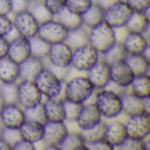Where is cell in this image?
Wrapping results in <instances>:
<instances>
[{
	"label": "cell",
	"instance_id": "cell-1",
	"mask_svg": "<svg viewBox=\"0 0 150 150\" xmlns=\"http://www.w3.org/2000/svg\"><path fill=\"white\" fill-rule=\"evenodd\" d=\"M93 97L103 120H113L122 115L121 91L106 87L96 90Z\"/></svg>",
	"mask_w": 150,
	"mask_h": 150
},
{
	"label": "cell",
	"instance_id": "cell-2",
	"mask_svg": "<svg viewBox=\"0 0 150 150\" xmlns=\"http://www.w3.org/2000/svg\"><path fill=\"white\" fill-rule=\"evenodd\" d=\"M95 88L90 83L86 76H74L68 77L63 83L62 97L77 104H83L89 102L95 94Z\"/></svg>",
	"mask_w": 150,
	"mask_h": 150
},
{
	"label": "cell",
	"instance_id": "cell-3",
	"mask_svg": "<svg viewBox=\"0 0 150 150\" xmlns=\"http://www.w3.org/2000/svg\"><path fill=\"white\" fill-rule=\"evenodd\" d=\"M87 30H88V43L94 49H96V51L100 55L105 53L108 49H111L119 41L116 30H114L104 22L99 23Z\"/></svg>",
	"mask_w": 150,
	"mask_h": 150
},
{
	"label": "cell",
	"instance_id": "cell-4",
	"mask_svg": "<svg viewBox=\"0 0 150 150\" xmlns=\"http://www.w3.org/2000/svg\"><path fill=\"white\" fill-rule=\"evenodd\" d=\"M38 90L44 98H52L62 96L64 81L55 75L47 66H44L33 79Z\"/></svg>",
	"mask_w": 150,
	"mask_h": 150
},
{
	"label": "cell",
	"instance_id": "cell-5",
	"mask_svg": "<svg viewBox=\"0 0 150 150\" xmlns=\"http://www.w3.org/2000/svg\"><path fill=\"white\" fill-rule=\"evenodd\" d=\"M132 10L125 0H114L104 7L103 22L110 25L114 30H121L128 22Z\"/></svg>",
	"mask_w": 150,
	"mask_h": 150
},
{
	"label": "cell",
	"instance_id": "cell-6",
	"mask_svg": "<svg viewBox=\"0 0 150 150\" xmlns=\"http://www.w3.org/2000/svg\"><path fill=\"white\" fill-rule=\"evenodd\" d=\"M100 59V54L89 43L72 49L71 69L86 74Z\"/></svg>",
	"mask_w": 150,
	"mask_h": 150
},
{
	"label": "cell",
	"instance_id": "cell-7",
	"mask_svg": "<svg viewBox=\"0 0 150 150\" xmlns=\"http://www.w3.org/2000/svg\"><path fill=\"white\" fill-rule=\"evenodd\" d=\"M72 47L66 41L50 44L45 57V64L49 67L68 69L71 68Z\"/></svg>",
	"mask_w": 150,
	"mask_h": 150
},
{
	"label": "cell",
	"instance_id": "cell-8",
	"mask_svg": "<svg viewBox=\"0 0 150 150\" xmlns=\"http://www.w3.org/2000/svg\"><path fill=\"white\" fill-rule=\"evenodd\" d=\"M44 99L33 80L21 79L17 81V104L24 110L40 105Z\"/></svg>",
	"mask_w": 150,
	"mask_h": 150
},
{
	"label": "cell",
	"instance_id": "cell-9",
	"mask_svg": "<svg viewBox=\"0 0 150 150\" xmlns=\"http://www.w3.org/2000/svg\"><path fill=\"white\" fill-rule=\"evenodd\" d=\"M133 77L134 72L125 59L110 63V85L114 86V89L119 91L127 90Z\"/></svg>",
	"mask_w": 150,
	"mask_h": 150
},
{
	"label": "cell",
	"instance_id": "cell-10",
	"mask_svg": "<svg viewBox=\"0 0 150 150\" xmlns=\"http://www.w3.org/2000/svg\"><path fill=\"white\" fill-rule=\"evenodd\" d=\"M13 26L19 36L32 38L38 35L40 23L34 18L28 9H24L13 14Z\"/></svg>",
	"mask_w": 150,
	"mask_h": 150
},
{
	"label": "cell",
	"instance_id": "cell-11",
	"mask_svg": "<svg viewBox=\"0 0 150 150\" xmlns=\"http://www.w3.org/2000/svg\"><path fill=\"white\" fill-rule=\"evenodd\" d=\"M68 30L55 17L40 24L38 36L49 44L66 41Z\"/></svg>",
	"mask_w": 150,
	"mask_h": 150
},
{
	"label": "cell",
	"instance_id": "cell-12",
	"mask_svg": "<svg viewBox=\"0 0 150 150\" xmlns=\"http://www.w3.org/2000/svg\"><path fill=\"white\" fill-rule=\"evenodd\" d=\"M124 125L128 137L146 139L150 135V115L141 113L128 116L127 121H124Z\"/></svg>",
	"mask_w": 150,
	"mask_h": 150
},
{
	"label": "cell",
	"instance_id": "cell-13",
	"mask_svg": "<svg viewBox=\"0 0 150 150\" xmlns=\"http://www.w3.org/2000/svg\"><path fill=\"white\" fill-rule=\"evenodd\" d=\"M69 132L66 121H45L43 131V146L59 147L64 137Z\"/></svg>",
	"mask_w": 150,
	"mask_h": 150
},
{
	"label": "cell",
	"instance_id": "cell-14",
	"mask_svg": "<svg viewBox=\"0 0 150 150\" xmlns=\"http://www.w3.org/2000/svg\"><path fill=\"white\" fill-rule=\"evenodd\" d=\"M103 121L100 113L98 112L97 107L94 102H87L80 106L79 113L75 120V123L79 131H85L88 129L97 125L99 122Z\"/></svg>",
	"mask_w": 150,
	"mask_h": 150
},
{
	"label": "cell",
	"instance_id": "cell-15",
	"mask_svg": "<svg viewBox=\"0 0 150 150\" xmlns=\"http://www.w3.org/2000/svg\"><path fill=\"white\" fill-rule=\"evenodd\" d=\"M26 120L25 110L17 103H6L0 111V123L4 128L18 129Z\"/></svg>",
	"mask_w": 150,
	"mask_h": 150
},
{
	"label": "cell",
	"instance_id": "cell-16",
	"mask_svg": "<svg viewBox=\"0 0 150 150\" xmlns=\"http://www.w3.org/2000/svg\"><path fill=\"white\" fill-rule=\"evenodd\" d=\"M90 83L94 86L95 90L103 89L110 86V64L102 58L86 72Z\"/></svg>",
	"mask_w": 150,
	"mask_h": 150
},
{
	"label": "cell",
	"instance_id": "cell-17",
	"mask_svg": "<svg viewBox=\"0 0 150 150\" xmlns=\"http://www.w3.org/2000/svg\"><path fill=\"white\" fill-rule=\"evenodd\" d=\"M127 130L124 122L117 119L105 121V128H104V134L103 138L107 142L112 146L113 150L117 149L122 142L127 139Z\"/></svg>",
	"mask_w": 150,
	"mask_h": 150
},
{
	"label": "cell",
	"instance_id": "cell-18",
	"mask_svg": "<svg viewBox=\"0 0 150 150\" xmlns=\"http://www.w3.org/2000/svg\"><path fill=\"white\" fill-rule=\"evenodd\" d=\"M149 40L143 33H133L127 32L124 38L121 40V44L123 46L127 55L142 54L143 51L149 47Z\"/></svg>",
	"mask_w": 150,
	"mask_h": 150
},
{
	"label": "cell",
	"instance_id": "cell-19",
	"mask_svg": "<svg viewBox=\"0 0 150 150\" xmlns=\"http://www.w3.org/2000/svg\"><path fill=\"white\" fill-rule=\"evenodd\" d=\"M42 110L45 121H66L64 99L62 96L44 98L42 100Z\"/></svg>",
	"mask_w": 150,
	"mask_h": 150
},
{
	"label": "cell",
	"instance_id": "cell-20",
	"mask_svg": "<svg viewBox=\"0 0 150 150\" xmlns=\"http://www.w3.org/2000/svg\"><path fill=\"white\" fill-rule=\"evenodd\" d=\"M7 57L18 64L22 63L24 60H26L28 57H30V38L17 36L10 40L8 43Z\"/></svg>",
	"mask_w": 150,
	"mask_h": 150
},
{
	"label": "cell",
	"instance_id": "cell-21",
	"mask_svg": "<svg viewBox=\"0 0 150 150\" xmlns=\"http://www.w3.org/2000/svg\"><path fill=\"white\" fill-rule=\"evenodd\" d=\"M125 32H133V33H143L148 38L150 30V18L149 11H132L129 17L128 22L123 27Z\"/></svg>",
	"mask_w": 150,
	"mask_h": 150
},
{
	"label": "cell",
	"instance_id": "cell-22",
	"mask_svg": "<svg viewBox=\"0 0 150 150\" xmlns=\"http://www.w3.org/2000/svg\"><path fill=\"white\" fill-rule=\"evenodd\" d=\"M18 130L23 139H26L34 144L42 142L43 140V131H44L43 122L26 119L18 128Z\"/></svg>",
	"mask_w": 150,
	"mask_h": 150
},
{
	"label": "cell",
	"instance_id": "cell-23",
	"mask_svg": "<svg viewBox=\"0 0 150 150\" xmlns=\"http://www.w3.org/2000/svg\"><path fill=\"white\" fill-rule=\"evenodd\" d=\"M121 100H122V114L128 116L137 115L143 113L142 98L135 96L130 93L128 89L121 91Z\"/></svg>",
	"mask_w": 150,
	"mask_h": 150
},
{
	"label": "cell",
	"instance_id": "cell-24",
	"mask_svg": "<svg viewBox=\"0 0 150 150\" xmlns=\"http://www.w3.org/2000/svg\"><path fill=\"white\" fill-rule=\"evenodd\" d=\"M21 80L19 64L8 57L0 58V83H17Z\"/></svg>",
	"mask_w": 150,
	"mask_h": 150
},
{
	"label": "cell",
	"instance_id": "cell-25",
	"mask_svg": "<svg viewBox=\"0 0 150 150\" xmlns=\"http://www.w3.org/2000/svg\"><path fill=\"white\" fill-rule=\"evenodd\" d=\"M45 66V61L36 57L30 55L22 63H19V74L21 79L33 80L34 77L38 75V71Z\"/></svg>",
	"mask_w": 150,
	"mask_h": 150
},
{
	"label": "cell",
	"instance_id": "cell-26",
	"mask_svg": "<svg viewBox=\"0 0 150 150\" xmlns=\"http://www.w3.org/2000/svg\"><path fill=\"white\" fill-rule=\"evenodd\" d=\"M128 90L140 98L150 96V75L149 74H137L129 86Z\"/></svg>",
	"mask_w": 150,
	"mask_h": 150
},
{
	"label": "cell",
	"instance_id": "cell-27",
	"mask_svg": "<svg viewBox=\"0 0 150 150\" xmlns=\"http://www.w3.org/2000/svg\"><path fill=\"white\" fill-rule=\"evenodd\" d=\"M103 18H104V7L94 0V4L81 15L83 26L86 28H90L103 22Z\"/></svg>",
	"mask_w": 150,
	"mask_h": 150
},
{
	"label": "cell",
	"instance_id": "cell-28",
	"mask_svg": "<svg viewBox=\"0 0 150 150\" xmlns=\"http://www.w3.org/2000/svg\"><path fill=\"white\" fill-rule=\"evenodd\" d=\"M60 150H87L86 141L80 131H69L59 146Z\"/></svg>",
	"mask_w": 150,
	"mask_h": 150
},
{
	"label": "cell",
	"instance_id": "cell-29",
	"mask_svg": "<svg viewBox=\"0 0 150 150\" xmlns=\"http://www.w3.org/2000/svg\"><path fill=\"white\" fill-rule=\"evenodd\" d=\"M55 18L67 28L68 30H75L80 26H83V21H81V16L77 15L75 13L68 10L67 8H64L61 13H59L55 16Z\"/></svg>",
	"mask_w": 150,
	"mask_h": 150
},
{
	"label": "cell",
	"instance_id": "cell-30",
	"mask_svg": "<svg viewBox=\"0 0 150 150\" xmlns=\"http://www.w3.org/2000/svg\"><path fill=\"white\" fill-rule=\"evenodd\" d=\"M125 60L131 67L132 71L137 74H149L150 75V60L144 58L142 54H134V55H127Z\"/></svg>",
	"mask_w": 150,
	"mask_h": 150
},
{
	"label": "cell",
	"instance_id": "cell-31",
	"mask_svg": "<svg viewBox=\"0 0 150 150\" xmlns=\"http://www.w3.org/2000/svg\"><path fill=\"white\" fill-rule=\"evenodd\" d=\"M66 42L72 49L88 43V30L83 26H80V27L75 28V30H68Z\"/></svg>",
	"mask_w": 150,
	"mask_h": 150
},
{
	"label": "cell",
	"instance_id": "cell-32",
	"mask_svg": "<svg viewBox=\"0 0 150 150\" xmlns=\"http://www.w3.org/2000/svg\"><path fill=\"white\" fill-rule=\"evenodd\" d=\"M119 150H149L150 142L149 137L146 139H137V138H131L127 137V139L122 142Z\"/></svg>",
	"mask_w": 150,
	"mask_h": 150
},
{
	"label": "cell",
	"instance_id": "cell-33",
	"mask_svg": "<svg viewBox=\"0 0 150 150\" xmlns=\"http://www.w3.org/2000/svg\"><path fill=\"white\" fill-rule=\"evenodd\" d=\"M30 55L36 57L40 59L44 60L46 54H47V50L50 44L43 41L41 38H38V35L34 38H30Z\"/></svg>",
	"mask_w": 150,
	"mask_h": 150
},
{
	"label": "cell",
	"instance_id": "cell-34",
	"mask_svg": "<svg viewBox=\"0 0 150 150\" xmlns=\"http://www.w3.org/2000/svg\"><path fill=\"white\" fill-rule=\"evenodd\" d=\"M125 57H127V53L124 51L120 41H117L111 49H108L105 53H103L100 55V58L104 61H106L108 64L112 63V62H115V61L125 59Z\"/></svg>",
	"mask_w": 150,
	"mask_h": 150
},
{
	"label": "cell",
	"instance_id": "cell-35",
	"mask_svg": "<svg viewBox=\"0 0 150 150\" xmlns=\"http://www.w3.org/2000/svg\"><path fill=\"white\" fill-rule=\"evenodd\" d=\"M28 10L30 14L34 16V18L38 21L40 24L43 22H46L49 19H51L53 16L50 14V11L46 9L44 6L43 1H36V2H30Z\"/></svg>",
	"mask_w": 150,
	"mask_h": 150
},
{
	"label": "cell",
	"instance_id": "cell-36",
	"mask_svg": "<svg viewBox=\"0 0 150 150\" xmlns=\"http://www.w3.org/2000/svg\"><path fill=\"white\" fill-rule=\"evenodd\" d=\"M0 97L4 103H17V83H4L0 85Z\"/></svg>",
	"mask_w": 150,
	"mask_h": 150
},
{
	"label": "cell",
	"instance_id": "cell-37",
	"mask_svg": "<svg viewBox=\"0 0 150 150\" xmlns=\"http://www.w3.org/2000/svg\"><path fill=\"white\" fill-rule=\"evenodd\" d=\"M104 128H105V120L99 122L97 125L88 129V130L80 131V133L83 135V140L86 141V143H88V142H90V141H94V140H97V139L103 138Z\"/></svg>",
	"mask_w": 150,
	"mask_h": 150
},
{
	"label": "cell",
	"instance_id": "cell-38",
	"mask_svg": "<svg viewBox=\"0 0 150 150\" xmlns=\"http://www.w3.org/2000/svg\"><path fill=\"white\" fill-rule=\"evenodd\" d=\"M93 4L94 0H67L66 8L77 15L81 16Z\"/></svg>",
	"mask_w": 150,
	"mask_h": 150
},
{
	"label": "cell",
	"instance_id": "cell-39",
	"mask_svg": "<svg viewBox=\"0 0 150 150\" xmlns=\"http://www.w3.org/2000/svg\"><path fill=\"white\" fill-rule=\"evenodd\" d=\"M64 99V98H63ZM80 104L75 102L64 99V114H66V122H75L76 117L80 110Z\"/></svg>",
	"mask_w": 150,
	"mask_h": 150
},
{
	"label": "cell",
	"instance_id": "cell-40",
	"mask_svg": "<svg viewBox=\"0 0 150 150\" xmlns=\"http://www.w3.org/2000/svg\"><path fill=\"white\" fill-rule=\"evenodd\" d=\"M42 1L53 17H55L66 8V2H67V0H42Z\"/></svg>",
	"mask_w": 150,
	"mask_h": 150
},
{
	"label": "cell",
	"instance_id": "cell-41",
	"mask_svg": "<svg viewBox=\"0 0 150 150\" xmlns=\"http://www.w3.org/2000/svg\"><path fill=\"white\" fill-rule=\"evenodd\" d=\"M1 138L11 147L14 143L19 140L22 137L19 133V130L15 128H4L1 132Z\"/></svg>",
	"mask_w": 150,
	"mask_h": 150
},
{
	"label": "cell",
	"instance_id": "cell-42",
	"mask_svg": "<svg viewBox=\"0 0 150 150\" xmlns=\"http://www.w3.org/2000/svg\"><path fill=\"white\" fill-rule=\"evenodd\" d=\"M25 116L26 119H30V120H35L40 121V122H43L44 123V114H43V110H42V103L40 105H36L34 107H30L25 110Z\"/></svg>",
	"mask_w": 150,
	"mask_h": 150
},
{
	"label": "cell",
	"instance_id": "cell-43",
	"mask_svg": "<svg viewBox=\"0 0 150 150\" xmlns=\"http://www.w3.org/2000/svg\"><path fill=\"white\" fill-rule=\"evenodd\" d=\"M128 6L131 8L132 11H149L150 0H125Z\"/></svg>",
	"mask_w": 150,
	"mask_h": 150
},
{
	"label": "cell",
	"instance_id": "cell-44",
	"mask_svg": "<svg viewBox=\"0 0 150 150\" xmlns=\"http://www.w3.org/2000/svg\"><path fill=\"white\" fill-rule=\"evenodd\" d=\"M86 146H87V150H113L112 146L107 142L104 138L90 141V142L86 143Z\"/></svg>",
	"mask_w": 150,
	"mask_h": 150
},
{
	"label": "cell",
	"instance_id": "cell-45",
	"mask_svg": "<svg viewBox=\"0 0 150 150\" xmlns=\"http://www.w3.org/2000/svg\"><path fill=\"white\" fill-rule=\"evenodd\" d=\"M11 28H13L11 17L8 15H0V36L6 38Z\"/></svg>",
	"mask_w": 150,
	"mask_h": 150
},
{
	"label": "cell",
	"instance_id": "cell-46",
	"mask_svg": "<svg viewBox=\"0 0 150 150\" xmlns=\"http://www.w3.org/2000/svg\"><path fill=\"white\" fill-rule=\"evenodd\" d=\"M36 149V144L30 142L26 139L21 138L19 140H17L13 146H11V150H35Z\"/></svg>",
	"mask_w": 150,
	"mask_h": 150
},
{
	"label": "cell",
	"instance_id": "cell-47",
	"mask_svg": "<svg viewBox=\"0 0 150 150\" xmlns=\"http://www.w3.org/2000/svg\"><path fill=\"white\" fill-rule=\"evenodd\" d=\"M30 2L28 0H11V7H13V14L21 11L24 9H28Z\"/></svg>",
	"mask_w": 150,
	"mask_h": 150
},
{
	"label": "cell",
	"instance_id": "cell-48",
	"mask_svg": "<svg viewBox=\"0 0 150 150\" xmlns=\"http://www.w3.org/2000/svg\"><path fill=\"white\" fill-rule=\"evenodd\" d=\"M13 14L11 0H0V15H8Z\"/></svg>",
	"mask_w": 150,
	"mask_h": 150
},
{
	"label": "cell",
	"instance_id": "cell-49",
	"mask_svg": "<svg viewBox=\"0 0 150 150\" xmlns=\"http://www.w3.org/2000/svg\"><path fill=\"white\" fill-rule=\"evenodd\" d=\"M8 43H9V41H8L7 38L0 36V58L7 57Z\"/></svg>",
	"mask_w": 150,
	"mask_h": 150
},
{
	"label": "cell",
	"instance_id": "cell-50",
	"mask_svg": "<svg viewBox=\"0 0 150 150\" xmlns=\"http://www.w3.org/2000/svg\"><path fill=\"white\" fill-rule=\"evenodd\" d=\"M142 107H143V113L150 115V96L149 97L142 98Z\"/></svg>",
	"mask_w": 150,
	"mask_h": 150
},
{
	"label": "cell",
	"instance_id": "cell-51",
	"mask_svg": "<svg viewBox=\"0 0 150 150\" xmlns=\"http://www.w3.org/2000/svg\"><path fill=\"white\" fill-rule=\"evenodd\" d=\"M0 150H11V147L0 137Z\"/></svg>",
	"mask_w": 150,
	"mask_h": 150
},
{
	"label": "cell",
	"instance_id": "cell-52",
	"mask_svg": "<svg viewBox=\"0 0 150 150\" xmlns=\"http://www.w3.org/2000/svg\"><path fill=\"white\" fill-rule=\"evenodd\" d=\"M43 149H45V150H60V148L57 147V146H43Z\"/></svg>",
	"mask_w": 150,
	"mask_h": 150
},
{
	"label": "cell",
	"instance_id": "cell-53",
	"mask_svg": "<svg viewBox=\"0 0 150 150\" xmlns=\"http://www.w3.org/2000/svg\"><path fill=\"white\" fill-rule=\"evenodd\" d=\"M4 104H5V103H4V100H2V98L0 97V111H1V108H2V106H4Z\"/></svg>",
	"mask_w": 150,
	"mask_h": 150
},
{
	"label": "cell",
	"instance_id": "cell-54",
	"mask_svg": "<svg viewBox=\"0 0 150 150\" xmlns=\"http://www.w3.org/2000/svg\"><path fill=\"white\" fill-rule=\"evenodd\" d=\"M2 129H4V127L1 125V123H0V137H1V132H2Z\"/></svg>",
	"mask_w": 150,
	"mask_h": 150
},
{
	"label": "cell",
	"instance_id": "cell-55",
	"mask_svg": "<svg viewBox=\"0 0 150 150\" xmlns=\"http://www.w3.org/2000/svg\"><path fill=\"white\" fill-rule=\"evenodd\" d=\"M30 2H36V1H42V0H28Z\"/></svg>",
	"mask_w": 150,
	"mask_h": 150
},
{
	"label": "cell",
	"instance_id": "cell-56",
	"mask_svg": "<svg viewBox=\"0 0 150 150\" xmlns=\"http://www.w3.org/2000/svg\"><path fill=\"white\" fill-rule=\"evenodd\" d=\"M0 85H1V83H0Z\"/></svg>",
	"mask_w": 150,
	"mask_h": 150
}]
</instances>
